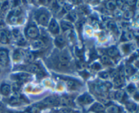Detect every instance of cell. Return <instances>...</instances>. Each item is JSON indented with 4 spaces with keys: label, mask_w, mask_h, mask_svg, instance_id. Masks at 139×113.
Segmentation results:
<instances>
[{
    "label": "cell",
    "mask_w": 139,
    "mask_h": 113,
    "mask_svg": "<svg viewBox=\"0 0 139 113\" xmlns=\"http://www.w3.org/2000/svg\"><path fill=\"white\" fill-rule=\"evenodd\" d=\"M26 35L28 37L31 39H35L37 38L39 35V30L35 25H29L27 28Z\"/></svg>",
    "instance_id": "6da1fadb"
},
{
    "label": "cell",
    "mask_w": 139,
    "mask_h": 113,
    "mask_svg": "<svg viewBox=\"0 0 139 113\" xmlns=\"http://www.w3.org/2000/svg\"><path fill=\"white\" fill-rule=\"evenodd\" d=\"M11 33L5 29L0 30V43L6 44L10 42L11 40Z\"/></svg>",
    "instance_id": "7a4b0ae2"
},
{
    "label": "cell",
    "mask_w": 139,
    "mask_h": 113,
    "mask_svg": "<svg viewBox=\"0 0 139 113\" xmlns=\"http://www.w3.org/2000/svg\"><path fill=\"white\" fill-rule=\"evenodd\" d=\"M9 55L7 50L1 49L0 50V65L6 67L9 63Z\"/></svg>",
    "instance_id": "3957f363"
},
{
    "label": "cell",
    "mask_w": 139,
    "mask_h": 113,
    "mask_svg": "<svg viewBox=\"0 0 139 113\" xmlns=\"http://www.w3.org/2000/svg\"><path fill=\"white\" fill-rule=\"evenodd\" d=\"M12 78L13 80H16L18 82L22 83V82H27L29 80L30 75L27 73H19L16 74H13L12 75Z\"/></svg>",
    "instance_id": "277c9868"
},
{
    "label": "cell",
    "mask_w": 139,
    "mask_h": 113,
    "mask_svg": "<svg viewBox=\"0 0 139 113\" xmlns=\"http://www.w3.org/2000/svg\"><path fill=\"white\" fill-rule=\"evenodd\" d=\"M43 104H44L45 106H56L59 104V100L56 96H50L48 97L45 99L43 101Z\"/></svg>",
    "instance_id": "5b68a950"
},
{
    "label": "cell",
    "mask_w": 139,
    "mask_h": 113,
    "mask_svg": "<svg viewBox=\"0 0 139 113\" xmlns=\"http://www.w3.org/2000/svg\"><path fill=\"white\" fill-rule=\"evenodd\" d=\"M77 101L82 105H86V104H89L92 103L93 102V98L89 94L85 93V94H83L79 97Z\"/></svg>",
    "instance_id": "8992f818"
},
{
    "label": "cell",
    "mask_w": 139,
    "mask_h": 113,
    "mask_svg": "<svg viewBox=\"0 0 139 113\" xmlns=\"http://www.w3.org/2000/svg\"><path fill=\"white\" fill-rule=\"evenodd\" d=\"M37 21L41 25L46 26L49 21V14L46 12H41L37 17Z\"/></svg>",
    "instance_id": "52a82bcc"
},
{
    "label": "cell",
    "mask_w": 139,
    "mask_h": 113,
    "mask_svg": "<svg viewBox=\"0 0 139 113\" xmlns=\"http://www.w3.org/2000/svg\"><path fill=\"white\" fill-rule=\"evenodd\" d=\"M24 70L30 73H33V74H40L41 70L39 67V66L37 64L34 63H30L27 66L24 67Z\"/></svg>",
    "instance_id": "ba28073f"
},
{
    "label": "cell",
    "mask_w": 139,
    "mask_h": 113,
    "mask_svg": "<svg viewBox=\"0 0 139 113\" xmlns=\"http://www.w3.org/2000/svg\"><path fill=\"white\" fill-rule=\"evenodd\" d=\"M49 30L51 33L55 34V35H57L58 33H59V27L55 19H52L51 20V22L49 25Z\"/></svg>",
    "instance_id": "9c48e42d"
},
{
    "label": "cell",
    "mask_w": 139,
    "mask_h": 113,
    "mask_svg": "<svg viewBox=\"0 0 139 113\" xmlns=\"http://www.w3.org/2000/svg\"><path fill=\"white\" fill-rule=\"evenodd\" d=\"M24 52H25V50H22V49H18L15 50L13 55V59L16 61L21 60L22 58H24Z\"/></svg>",
    "instance_id": "30bf717a"
},
{
    "label": "cell",
    "mask_w": 139,
    "mask_h": 113,
    "mask_svg": "<svg viewBox=\"0 0 139 113\" xmlns=\"http://www.w3.org/2000/svg\"><path fill=\"white\" fill-rule=\"evenodd\" d=\"M90 110L97 113L102 112L105 110V106L100 103H96L92 106V108H90Z\"/></svg>",
    "instance_id": "8fae6325"
},
{
    "label": "cell",
    "mask_w": 139,
    "mask_h": 113,
    "mask_svg": "<svg viewBox=\"0 0 139 113\" xmlns=\"http://www.w3.org/2000/svg\"><path fill=\"white\" fill-rule=\"evenodd\" d=\"M10 91H11V87L7 84H3L0 87V92L5 96L8 95L10 93Z\"/></svg>",
    "instance_id": "7c38bea8"
},
{
    "label": "cell",
    "mask_w": 139,
    "mask_h": 113,
    "mask_svg": "<svg viewBox=\"0 0 139 113\" xmlns=\"http://www.w3.org/2000/svg\"><path fill=\"white\" fill-rule=\"evenodd\" d=\"M66 41H65V37H63V35H58L56 36L55 39V44L59 48L63 47L65 45Z\"/></svg>",
    "instance_id": "4fadbf2b"
},
{
    "label": "cell",
    "mask_w": 139,
    "mask_h": 113,
    "mask_svg": "<svg viewBox=\"0 0 139 113\" xmlns=\"http://www.w3.org/2000/svg\"><path fill=\"white\" fill-rule=\"evenodd\" d=\"M23 59L26 62L32 63L34 59H35V57H34V55L33 54V52H30V51H25Z\"/></svg>",
    "instance_id": "5bb4252c"
},
{
    "label": "cell",
    "mask_w": 139,
    "mask_h": 113,
    "mask_svg": "<svg viewBox=\"0 0 139 113\" xmlns=\"http://www.w3.org/2000/svg\"><path fill=\"white\" fill-rule=\"evenodd\" d=\"M22 102V100L21 99V96L18 95H14L13 97H12L10 100L9 101L10 104L11 105H19Z\"/></svg>",
    "instance_id": "9a60e30c"
},
{
    "label": "cell",
    "mask_w": 139,
    "mask_h": 113,
    "mask_svg": "<svg viewBox=\"0 0 139 113\" xmlns=\"http://www.w3.org/2000/svg\"><path fill=\"white\" fill-rule=\"evenodd\" d=\"M107 113H121V109L119 106L116 105H111L107 108Z\"/></svg>",
    "instance_id": "2e32d148"
},
{
    "label": "cell",
    "mask_w": 139,
    "mask_h": 113,
    "mask_svg": "<svg viewBox=\"0 0 139 113\" xmlns=\"http://www.w3.org/2000/svg\"><path fill=\"white\" fill-rule=\"evenodd\" d=\"M126 97V93H125V92L123 90H119V91H117L115 94V99H117V100L120 101V102L124 101Z\"/></svg>",
    "instance_id": "e0dca14e"
},
{
    "label": "cell",
    "mask_w": 139,
    "mask_h": 113,
    "mask_svg": "<svg viewBox=\"0 0 139 113\" xmlns=\"http://www.w3.org/2000/svg\"><path fill=\"white\" fill-rule=\"evenodd\" d=\"M59 104L64 106H71L72 104V100H71L69 97L68 98L67 97H63L59 100Z\"/></svg>",
    "instance_id": "ac0fdd59"
},
{
    "label": "cell",
    "mask_w": 139,
    "mask_h": 113,
    "mask_svg": "<svg viewBox=\"0 0 139 113\" xmlns=\"http://www.w3.org/2000/svg\"><path fill=\"white\" fill-rule=\"evenodd\" d=\"M67 86L68 89L70 90H76L79 87V84L76 81L72 80H69L67 82Z\"/></svg>",
    "instance_id": "d6986e66"
},
{
    "label": "cell",
    "mask_w": 139,
    "mask_h": 113,
    "mask_svg": "<svg viewBox=\"0 0 139 113\" xmlns=\"http://www.w3.org/2000/svg\"><path fill=\"white\" fill-rule=\"evenodd\" d=\"M107 55L110 57H115L119 55V51L115 47H111L107 50Z\"/></svg>",
    "instance_id": "ffe728a7"
},
{
    "label": "cell",
    "mask_w": 139,
    "mask_h": 113,
    "mask_svg": "<svg viewBox=\"0 0 139 113\" xmlns=\"http://www.w3.org/2000/svg\"><path fill=\"white\" fill-rule=\"evenodd\" d=\"M45 42L42 40H35L32 42V46L35 48H41L45 47Z\"/></svg>",
    "instance_id": "44dd1931"
},
{
    "label": "cell",
    "mask_w": 139,
    "mask_h": 113,
    "mask_svg": "<svg viewBox=\"0 0 139 113\" xmlns=\"http://www.w3.org/2000/svg\"><path fill=\"white\" fill-rule=\"evenodd\" d=\"M61 27L63 30L64 31H67V30H70L73 28V25L71 24L70 22H67V21H62L61 22Z\"/></svg>",
    "instance_id": "7402d4cb"
},
{
    "label": "cell",
    "mask_w": 139,
    "mask_h": 113,
    "mask_svg": "<svg viewBox=\"0 0 139 113\" xmlns=\"http://www.w3.org/2000/svg\"><path fill=\"white\" fill-rule=\"evenodd\" d=\"M71 66V63L68 62V63H63V62H60L57 65V67L59 70H67L69 69Z\"/></svg>",
    "instance_id": "603a6c76"
},
{
    "label": "cell",
    "mask_w": 139,
    "mask_h": 113,
    "mask_svg": "<svg viewBox=\"0 0 139 113\" xmlns=\"http://www.w3.org/2000/svg\"><path fill=\"white\" fill-rule=\"evenodd\" d=\"M105 6L107 10H113L116 7V2L115 1H109L105 4Z\"/></svg>",
    "instance_id": "cb8c5ba5"
},
{
    "label": "cell",
    "mask_w": 139,
    "mask_h": 113,
    "mask_svg": "<svg viewBox=\"0 0 139 113\" xmlns=\"http://www.w3.org/2000/svg\"><path fill=\"white\" fill-rule=\"evenodd\" d=\"M60 62H63V63H68L70 62V58L69 56L67 53H63L61 54L59 57Z\"/></svg>",
    "instance_id": "d4e9b609"
},
{
    "label": "cell",
    "mask_w": 139,
    "mask_h": 113,
    "mask_svg": "<svg viewBox=\"0 0 139 113\" xmlns=\"http://www.w3.org/2000/svg\"><path fill=\"white\" fill-rule=\"evenodd\" d=\"M21 13H22V9H21V7H16L11 12L10 14H11L12 16H14V17H19V16L21 14Z\"/></svg>",
    "instance_id": "484cf974"
},
{
    "label": "cell",
    "mask_w": 139,
    "mask_h": 113,
    "mask_svg": "<svg viewBox=\"0 0 139 113\" xmlns=\"http://www.w3.org/2000/svg\"><path fill=\"white\" fill-rule=\"evenodd\" d=\"M101 61H102L103 64H105V65H112V62H111V59H110L109 57H108L107 55L102 56V57H101Z\"/></svg>",
    "instance_id": "4316f807"
},
{
    "label": "cell",
    "mask_w": 139,
    "mask_h": 113,
    "mask_svg": "<svg viewBox=\"0 0 139 113\" xmlns=\"http://www.w3.org/2000/svg\"><path fill=\"white\" fill-rule=\"evenodd\" d=\"M126 108L130 112H134L136 111V110L137 108V106L135 104L132 103V102H129V103H127L126 104Z\"/></svg>",
    "instance_id": "83f0119b"
},
{
    "label": "cell",
    "mask_w": 139,
    "mask_h": 113,
    "mask_svg": "<svg viewBox=\"0 0 139 113\" xmlns=\"http://www.w3.org/2000/svg\"><path fill=\"white\" fill-rule=\"evenodd\" d=\"M124 37V40L128 41L130 40L133 38V34L130 32H126L124 33V35L122 36V38Z\"/></svg>",
    "instance_id": "f1b7e54d"
},
{
    "label": "cell",
    "mask_w": 139,
    "mask_h": 113,
    "mask_svg": "<svg viewBox=\"0 0 139 113\" xmlns=\"http://www.w3.org/2000/svg\"><path fill=\"white\" fill-rule=\"evenodd\" d=\"M12 89L13 90V91L14 93H19V91H20V89H21V83L20 82H15L12 85Z\"/></svg>",
    "instance_id": "f546056e"
},
{
    "label": "cell",
    "mask_w": 139,
    "mask_h": 113,
    "mask_svg": "<svg viewBox=\"0 0 139 113\" xmlns=\"http://www.w3.org/2000/svg\"><path fill=\"white\" fill-rule=\"evenodd\" d=\"M8 20L12 24H16V23H19L20 22L19 17H14V16H12L11 14H10V16L8 17Z\"/></svg>",
    "instance_id": "4dcf8cb0"
},
{
    "label": "cell",
    "mask_w": 139,
    "mask_h": 113,
    "mask_svg": "<svg viewBox=\"0 0 139 113\" xmlns=\"http://www.w3.org/2000/svg\"><path fill=\"white\" fill-rule=\"evenodd\" d=\"M134 72V68L132 67L127 66L126 68H125L124 73L126 75H128V76L132 75V74H133Z\"/></svg>",
    "instance_id": "1f68e13d"
},
{
    "label": "cell",
    "mask_w": 139,
    "mask_h": 113,
    "mask_svg": "<svg viewBox=\"0 0 139 113\" xmlns=\"http://www.w3.org/2000/svg\"><path fill=\"white\" fill-rule=\"evenodd\" d=\"M133 12L131 10H126L124 14V18L126 19H130L133 17Z\"/></svg>",
    "instance_id": "d6a6232c"
},
{
    "label": "cell",
    "mask_w": 139,
    "mask_h": 113,
    "mask_svg": "<svg viewBox=\"0 0 139 113\" xmlns=\"http://www.w3.org/2000/svg\"><path fill=\"white\" fill-rule=\"evenodd\" d=\"M99 76L102 79H107L109 78V73L107 72H102L99 74Z\"/></svg>",
    "instance_id": "836d02e7"
},
{
    "label": "cell",
    "mask_w": 139,
    "mask_h": 113,
    "mask_svg": "<svg viewBox=\"0 0 139 113\" xmlns=\"http://www.w3.org/2000/svg\"><path fill=\"white\" fill-rule=\"evenodd\" d=\"M9 7H10L9 3H8L7 2H4L2 6V12H6L7 10H8Z\"/></svg>",
    "instance_id": "e575fe53"
},
{
    "label": "cell",
    "mask_w": 139,
    "mask_h": 113,
    "mask_svg": "<svg viewBox=\"0 0 139 113\" xmlns=\"http://www.w3.org/2000/svg\"><path fill=\"white\" fill-rule=\"evenodd\" d=\"M92 68L93 70H100V68H101V65H100V63H95L92 65Z\"/></svg>",
    "instance_id": "d590c367"
},
{
    "label": "cell",
    "mask_w": 139,
    "mask_h": 113,
    "mask_svg": "<svg viewBox=\"0 0 139 113\" xmlns=\"http://www.w3.org/2000/svg\"><path fill=\"white\" fill-rule=\"evenodd\" d=\"M77 66L79 69H83L85 68V63L83 61H78L77 63Z\"/></svg>",
    "instance_id": "8d00e7d4"
},
{
    "label": "cell",
    "mask_w": 139,
    "mask_h": 113,
    "mask_svg": "<svg viewBox=\"0 0 139 113\" xmlns=\"http://www.w3.org/2000/svg\"><path fill=\"white\" fill-rule=\"evenodd\" d=\"M68 17H69V19H70L71 20H73V21H75V19H77V15L75 14V13H73V12H71V13L69 14V15H68Z\"/></svg>",
    "instance_id": "74e56055"
},
{
    "label": "cell",
    "mask_w": 139,
    "mask_h": 113,
    "mask_svg": "<svg viewBox=\"0 0 139 113\" xmlns=\"http://www.w3.org/2000/svg\"><path fill=\"white\" fill-rule=\"evenodd\" d=\"M71 110L68 108H63L59 110V113H71Z\"/></svg>",
    "instance_id": "f35d334b"
},
{
    "label": "cell",
    "mask_w": 139,
    "mask_h": 113,
    "mask_svg": "<svg viewBox=\"0 0 139 113\" xmlns=\"http://www.w3.org/2000/svg\"><path fill=\"white\" fill-rule=\"evenodd\" d=\"M128 90L130 93H132L135 90V88L132 85H129V87H128Z\"/></svg>",
    "instance_id": "ab89813d"
},
{
    "label": "cell",
    "mask_w": 139,
    "mask_h": 113,
    "mask_svg": "<svg viewBox=\"0 0 139 113\" xmlns=\"http://www.w3.org/2000/svg\"><path fill=\"white\" fill-rule=\"evenodd\" d=\"M115 15L116 16V17H121V16H122V13H121V12L119 10H115Z\"/></svg>",
    "instance_id": "60d3db41"
},
{
    "label": "cell",
    "mask_w": 139,
    "mask_h": 113,
    "mask_svg": "<svg viewBox=\"0 0 139 113\" xmlns=\"http://www.w3.org/2000/svg\"><path fill=\"white\" fill-rule=\"evenodd\" d=\"M5 27V23H4V20L0 19V30H2Z\"/></svg>",
    "instance_id": "b9f144b4"
},
{
    "label": "cell",
    "mask_w": 139,
    "mask_h": 113,
    "mask_svg": "<svg viewBox=\"0 0 139 113\" xmlns=\"http://www.w3.org/2000/svg\"><path fill=\"white\" fill-rule=\"evenodd\" d=\"M126 4H128L129 6H133L135 5V2L134 1H127L126 2Z\"/></svg>",
    "instance_id": "7bdbcfd3"
},
{
    "label": "cell",
    "mask_w": 139,
    "mask_h": 113,
    "mask_svg": "<svg viewBox=\"0 0 139 113\" xmlns=\"http://www.w3.org/2000/svg\"><path fill=\"white\" fill-rule=\"evenodd\" d=\"M104 85L106 87H107V89H110L111 87H112V84L110 83V82H105V83L104 84Z\"/></svg>",
    "instance_id": "ee69618b"
},
{
    "label": "cell",
    "mask_w": 139,
    "mask_h": 113,
    "mask_svg": "<svg viewBox=\"0 0 139 113\" xmlns=\"http://www.w3.org/2000/svg\"><path fill=\"white\" fill-rule=\"evenodd\" d=\"M3 109H4V106H3L2 104H0V111H2Z\"/></svg>",
    "instance_id": "f6af8a7d"
},
{
    "label": "cell",
    "mask_w": 139,
    "mask_h": 113,
    "mask_svg": "<svg viewBox=\"0 0 139 113\" xmlns=\"http://www.w3.org/2000/svg\"><path fill=\"white\" fill-rule=\"evenodd\" d=\"M7 113H20V112H12V111H10L8 112Z\"/></svg>",
    "instance_id": "bcb514c9"
},
{
    "label": "cell",
    "mask_w": 139,
    "mask_h": 113,
    "mask_svg": "<svg viewBox=\"0 0 139 113\" xmlns=\"http://www.w3.org/2000/svg\"><path fill=\"white\" fill-rule=\"evenodd\" d=\"M0 6H1V4H0Z\"/></svg>",
    "instance_id": "7dc6e473"
},
{
    "label": "cell",
    "mask_w": 139,
    "mask_h": 113,
    "mask_svg": "<svg viewBox=\"0 0 139 113\" xmlns=\"http://www.w3.org/2000/svg\"><path fill=\"white\" fill-rule=\"evenodd\" d=\"M71 113H72V112H71Z\"/></svg>",
    "instance_id": "c3c4849f"
}]
</instances>
